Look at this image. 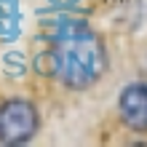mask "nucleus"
Listing matches in <instances>:
<instances>
[{
	"label": "nucleus",
	"mask_w": 147,
	"mask_h": 147,
	"mask_svg": "<svg viewBox=\"0 0 147 147\" xmlns=\"http://www.w3.org/2000/svg\"><path fill=\"white\" fill-rule=\"evenodd\" d=\"M118 110L123 123L131 128V131H147V86L144 83H134L126 86L123 94L118 99Z\"/></svg>",
	"instance_id": "3"
},
{
	"label": "nucleus",
	"mask_w": 147,
	"mask_h": 147,
	"mask_svg": "<svg viewBox=\"0 0 147 147\" xmlns=\"http://www.w3.org/2000/svg\"><path fill=\"white\" fill-rule=\"evenodd\" d=\"M43 67L70 88H88L105 72V46L88 27L70 24L51 38Z\"/></svg>",
	"instance_id": "1"
},
{
	"label": "nucleus",
	"mask_w": 147,
	"mask_h": 147,
	"mask_svg": "<svg viewBox=\"0 0 147 147\" xmlns=\"http://www.w3.org/2000/svg\"><path fill=\"white\" fill-rule=\"evenodd\" d=\"M38 131V110L24 99H11L0 107V142L27 144Z\"/></svg>",
	"instance_id": "2"
}]
</instances>
